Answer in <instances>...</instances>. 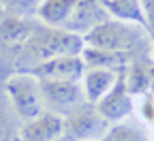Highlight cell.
I'll use <instances>...</instances> for the list:
<instances>
[{
  "label": "cell",
  "mask_w": 154,
  "mask_h": 141,
  "mask_svg": "<svg viewBox=\"0 0 154 141\" xmlns=\"http://www.w3.org/2000/svg\"><path fill=\"white\" fill-rule=\"evenodd\" d=\"M139 105H141V115L148 124H154V92H148L143 96H139Z\"/></svg>",
  "instance_id": "cell-17"
},
{
  "label": "cell",
  "mask_w": 154,
  "mask_h": 141,
  "mask_svg": "<svg viewBox=\"0 0 154 141\" xmlns=\"http://www.w3.org/2000/svg\"><path fill=\"white\" fill-rule=\"evenodd\" d=\"M26 73L36 77L38 81H82L86 64L82 56H56L36 62Z\"/></svg>",
  "instance_id": "cell-6"
},
{
  "label": "cell",
  "mask_w": 154,
  "mask_h": 141,
  "mask_svg": "<svg viewBox=\"0 0 154 141\" xmlns=\"http://www.w3.org/2000/svg\"><path fill=\"white\" fill-rule=\"evenodd\" d=\"M86 69H111V71H122L128 64V54H113V51H101L84 47L82 51Z\"/></svg>",
  "instance_id": "cell-15"
},
{
  "label": "cell",
  "mask_w": 154,
  "mask_h": 141,
  "mask_svg": "<svg viewBox=\"0 0 154 141\" xmlns=\"http://www.w3.org/2000/svg\"><path fill=\"white\" fill-rule=\"evenodd\" d=\"M38 86H41L43 105L62 118L86 103L79 81H38Z\"/></svg>",
  "instance_id": "cell-5"
},
{
  "label": "cell",
  "mask_w": 154,
  "mask_h": 141,
  "mask_svg": "<svg viewBox=\"0 0 154 141\" xmlns=\"http://www.w3.org/2000/svg\"><path fill=\"white\" fill-rule=\"evenodd\" d=\"M9 137V120H7V115L0 111V141H5Z\"/></svg>",
  "instance_id": "cell-19"
},
{
  "label": "cell",
  "mask_w": 154,
  "mask_h": 141,
  "mask_svg": "<svg viewBox=\"0 0 154 141\" xmlns=\"http://www.w3.org/2000/svg\"><path fill=\"white\" fill-rule=\"evenodd\" d=\"M143 15H146V22H148V30L154 32V0H139Z\"/></svg>",
  "instance_id": "cell-18"
},
{
  "label": "cell",
  "mask_w": 154,
  "mask_h": 141,
  "mask_svg": "<svg viewBox=\"0 0 154 141\" xmlns=\"http://www.w3.org/2000/svg\"><path fill=\"white\" fill-rule=\"evenodd\" d=\"M120 71H111V69H86L84 77H82V88H84V96L86 103L96 105L99 100L113 88L116 79H118Z\"/></svg>",
  "instance_id": "cell-10"
},
{
  "label": "cell",
  "mask_w": 154,
  "mask_h": 141,
  "mask_svg": "<svg viewBox=\"0 0 154 141\" xmlns=\"http://www.w3.org/2000/svg\"><path fill=\"white\" fill-rule=\"evenodd\" d=\"M99 2L113 19L148 28V22H146V15H143L139 0H99Z\"/></svg>",
  "instance_id": "cell-13"
},
{
  "label": "cell",
  "mask_w": 154,
  "mask_h": 141,
  "mask_svg": "<svg viewBox=\"0 0 154 141\" xmlns=\"http://www.w3.org/2000/svg\"><path fill=\"white\" fill-rule=\"evenodd\" d=\"M34 26L26 19H19L13 15H7L0 19V43L9 47H24L28 38L32 36Z\"/></svg>",
  "instance_id": "cell-14"
},
{
  "label": "cell",
  "mask_w": 154,
  "mask_h": 141,
  "mask_svg": "<svg viewBox=\"0 0 154 141\" xmlns=\"http://www.w3.org/2000/svg\"><path fill=\"white\" fill-rule=\"evenodd\" d=\"M36 62L56 58V56H82L84 51V38L75 32H69L64 28H36L32 30V36L24 45Z\"/></svg>",
  "instance_id": "cell-2"
},
{
  "label": "cell",
  "mask_w": 154,
  "mask_h": 141,
  "mask_svg": "<svg viewBox=\"0 0 154 141\" xmlns=\"http://www.w3.org/2000/svg\"><path fill=\"white\" fill-rule=\"evenodd\" d=\"M84 47L113 51V54H131L139 45V26L120 22V19H105L88 30L84 36Z\"/></svg>",
  "instance_id": "cell-1"
},
{
  "label": "cell",
  "mask_w": 154,
  "mask_h": 141,
  "mask_svg": "<svg viewBox=\"0 0 154 141\" xmlns=\"http://www.w3.org/2000/svg\"><path fill=\"white\" fill-rule=\"evenodd\" d=\"M126 69V66H124ZM124 69L118 73V79H116L113 88L96 103V109L99 113L107 120L109 124H118L124 118L131 115L133 111V96L126 88V79H124Z\"/></svg>",
  "instance_id": "cell-7"
},
{
  "label": "cell",
  "mask_w": 154,
  "mask_h": 141,
  "mask_svg": "<svg viewBox=\"0 0 154 141\" xmlns=\"http://www.w3.org/2000/svg\"><path fill=\"white\" fill-rule=\"evenodd\" d=\"M124 79L131 96H143L154 88V64L146 60H133L124 69Z\"/></svg>",
  "instance_id": "cell-11"
},
{
  "label": "cell",
  "mask_w": 154,
  "mask_h": 141,
  "mask_svg": "<svg viewBox=\"0 0 154 141\" xmlns=\"http://www.w3.org/2000/svg\"><path fill=\"white\" fill-rule=\"evenodd\" d=\"M105 15H107V11L101 7L99 0H79L77 7H75V11H73V15H71V19L66 22L64 30L84 36L96 24L105 22Z\"/></svg>",
  "instance_id": "cell-9"
},
{
  "label": "cell",
  "mask_w": 154,
  "mask_h": 141,
  "mask_svg": "<svg viewBox=\"0 0 154 141\" xmlns=\"http://www.w3.org/2000/svg\"><path fill=\"white\" fill-rule=\"evenodd\" d=\"M101 141H150L148 135L137 128L135 124H126V122H118L109 126V130L105 133V137Z\"/></svg>",
  "instance_id": "cell-16"
},
{
  "label": "cell",
  "mask_w": 154,
  "mask_h": 141,
  "mask_svg": "<svg viewBox=\"0 0 154 141\" xmlns=\"http://www.w3.org/2000/svg\"><path fill=\"white\" fill-rule=\"evenodd\" d=\"M5 92H7L9 100H11V107L15 109V113L19 118H24L26 122L45 111L38 79L32 77L30 73L11 75L5 81Z\"/></svg>",
  "instance_id": "cell-3"
},
{
  "label": "cell",
  "mask_w": 154,
  "mask_h": 141,
  "mask_svg": "<svg viewBox=\"0 0 154 141\" xmlns=\"http://www.w3.org/2000/svg\"><path fill=\"white\" fill-rule=\"evenodd\" d=\"M107 130L109 122L92 103L79 105L64 118V135L73 141H101Z\"/></svg>",
  "instance_id": "cell-4"
},
{
  "label": "cell",
  "mask_w": 154,
  "mask_h": 141,
  "mask_svg": "<svg viewBox=\"0 0 154 141\" xmlns=\"http://www.w3.org/2000/svg\"><path fill=\"white\" fill-rule=\"evenodd\" d=\"M64 135V118L54 111H43L28 120L19 130L22 141H58Z\"/></svg>",
  "instance_id": "cell-8"
},
{
  "label": "cell",
  "mask_w": 154,
  "mask_h": 141,
  "mask_svg": "<svg viewBox=\"0 0 154 141\" xmlns=\"http://www.w3.org/2000/svg\"><path fill=\"white\" fill-rule=\"evenodd\" d=\"M9 5H19V7H28V5H34V2H41V0H5Z\"/></svg>",
  "instance_id": "cell-20"
},
{
  "label": "cell",
  "mask_w": 154,
  "mask_h": 141,
  "mask_svg": "<svg viewBox=\"0 0 154 141\" xmlns=\"http://www.w3.org/2000/svg\"><path fill=\"white\" fill-rule=\"evenodd\" d=\"M77 2L79 0H41L36 5V17L45 26L64 28L77 7Z\"/></svg>",
  "instance_id": "cell-12"
}]
</instances>
